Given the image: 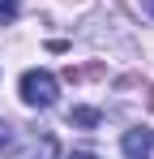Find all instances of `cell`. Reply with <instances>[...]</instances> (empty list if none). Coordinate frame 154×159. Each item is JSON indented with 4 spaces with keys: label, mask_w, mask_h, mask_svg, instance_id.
<instances>
[{
    "label": "cell",
    "mask_w": 154,
    "mask_h": 159,
    "mask_svg": "<svg viewBox=\"0 0 154 159\" xmlns=\"http://www.w3.org/2000/svg\"><path fill=\"white\" fill-rule=\"evenodd\" d=\"M56 95H60V82L51 78L47 69H26L22 73V99L30 107H51Z\"/></svg>",
    "instance_id": "obj_1"
},
{
    "label": "cell",
    "mask_w": 154,
    "mask_h": 159,
    "mask_svg": "<svg viewBox=\"0 0 154 159\" xmlns=\"http://www.w3.org/2000/svg\"><path fill=\"white\" fill-rule=\"evenodd\" d=\"M120 146H124L128 159H150V151H154V133H150V129H128Z\"/></svg>",
    "instance_id": "obj_2"
},
{
    "label": "cell",
    "mask_w": 154,
    "mask_h": 159,
    "mask_svg": "<svg viewBox=\"0 0 154 159\" xmlns=\"http://www.w3.org/2000/svg\"><path fill=\"white\" fill-rule=\"evenodd\" d=\"M69 120H73V125H81V129H94L103 116L94 112V107H73V112H69Z\"/></svg>",
    "instance_id": "obj_3"
},
{
    "label": "cell",
    "mask_w": 154,
    "mask_h": 159,
    "mask_svg": "<svg viewBox=\"0 0 154 159\" xmlns=\"http://www.w3.org/2000/svg\"><path fill=\"white\" fill-rule=\"evenodd\" d=\"M13 151H17V133H13V125L0 120V155H13Z\"/></svg>",
    "instance_id": "obj_4"
},
{
    "label": "cell",
    "mask_w": 154,
    "mask_h": 159,
    "mask_svg": "<svg viewBox=\"0 0 154 159\" xmlns=\"http://www.w3.org/2000/svg\"><path fill=\"white\" fill-rule=\"evenodd\" d=\"M17 17V0H0V26Z\"/></svg>",
    "instance_id": "obj_5"
},
{
    "label": "cell",
    "mask_w": 154,
    "mask_h": 159,
    "mask_svg": "<svg viewBox=\"0 0 154 159\" xmlns=\"http://www.w3.org/2000/svg\"><path fill=\"white\" fill-rule=\"evenodd\" d=\"M69 159H94V155H90V151H73Z\"/></svg>",
    "instance_id": "obj_6"
},
{
    "label": "cell",
    "mask_w": 154,
    "mask_h": 159,
    "mask_svg": "<svg viewBox=\"0 0 154 159\" xmlns=\"http://www.w3.org/2000/svg\"><path fill=\"white\" fill-rule=\"evenodd\" d=\"M146 9H150V13H154V0H146Z\"/></svg>",
    "instance_id": "obj_7"
}]
</instances>
